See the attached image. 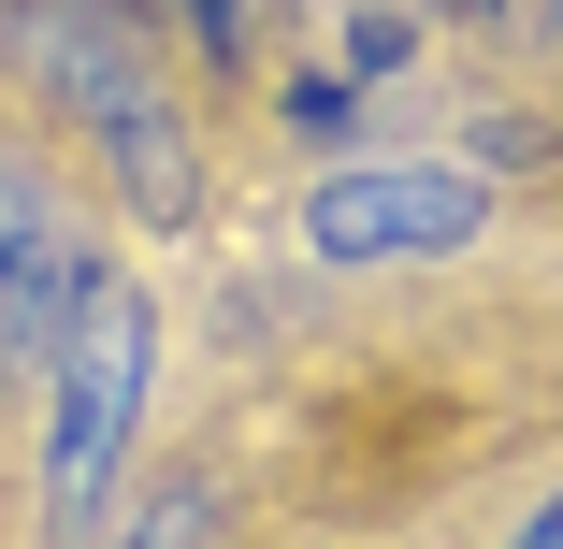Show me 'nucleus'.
<instances>
[{"label": "nucleus", "instance_id": "1", "mask_svg": "<svg viewBox=\"0 0 563 549\" xmlns=\"http://www.w3.org/2000/svg\"><path fill=\"white\" fill-rule=\"evenodd\" d=\"M0 73L101 145V174H117V202L145 217V232H188L202 217L188 101H174V73H159L131 0H0Z\"/></svg>", "mask_w": 563, "mask_h": 549}, {"label": "nucleus", "instance_id": "2", "mask_svg": "<svg viewBox=\"0 0 563 549\" xmlns=\"http://www.w3.org/2000/svg\"><path fill=\"white\" fill-rule=\"evenodd\" d=\"M145 376H159V318L131 275H101L87 318H73V348L44 376V535H101V506H117V463H131V433H145Z\"/></svg>", "mask_w": 563, "mask_h": 549}, {"label": "nucleus", "instance_id": "3", "mask_svg": "<svg viewBox=\"0 0 563 549\" xmlns=\"http://www.w3.org/2000/svg\"><path fill=\"white\" fill-rule=\"evenodd\" d=\"M477 217H492V188H477L463 160H347V174L303 188V261H318V275L448 261V246H477Z\"/></svg>", "mask_w": 563, "mask_h": 549}, {"label": "nucleus", "instance_id": "4", "mask_svg": "<svg viewBox=\"0 0 563 549\" xmlns=\"http://www.w3.org/2000/svg\"><path fill=\"white\" fill-rule=\"evenodd\" d=\"M87 289H101V246H87L73 188L30 145H0V362H15V376H58Z\"/></svg>", "mask_w": 563, "mask_h": 549}, {"label": "nucleus", "instance_id": "5", "mask_svg": "<svg viewBox=\"0 0 563 549\" xmlns=\"http://www.w3.org/2000/svg\"><path fill=\"white\" fill-rule=\"evenodd\" d=\"M101 549H217V492H202V477H159V492H145L117 535H101Z\"/></svg>", "mask_w": 563, "mask_h": 549}, {"label": "nucleus", "instance_id": "6", "mask_svg": "<svg viewBox=\"0 0 563 549\" xmlns=\"http://www.w3.org/2000/svg\"><path fill=\"white\" fill-rule=\"evenodd\" d=\"M188 44H202V58H232V44H246V0H188Z\"/></svg>", "mask_w": 563, "mask_h": 549}, {"label": "nucleus", "instance_id": "7", "mask_svg": "<svg viewBox=\"0 0 563 549\" xmlns=\"http://www.w3.org/2000/svg\"><path fill=\"white\" fill-rule=\"evenodd\" d=\"M506 549H563V492H549V506H534V520H520Z\"/></svg>", "mask_w": 563, "mask_h": 549}, {"label": "nucleus", "instance_id": "8", "mask_svg": "<svg viewBox=\"0 0 563 549\" xmlns=\"http://www.w3.org/2000/svg\"><path fill=\"white\" fill-rule=\"evenodd\" d=\"M448 15H492V0H448Z\"/></svg>", "mask_w": 563, "mask_h": 549}, {"label": "nucleus", "instance_id": "9", "mask_svg": "<svg viewBox=\"0 0 563 549\" xmlns=\"http://www.w3.org/2000/svg\"><path fill=\"white\" fill-rule=\"evenodd\" d=\"M131 15H145V0H131Z\"/></svg>", "mask_w": 563, "mask_h": 549}]
</instances>
